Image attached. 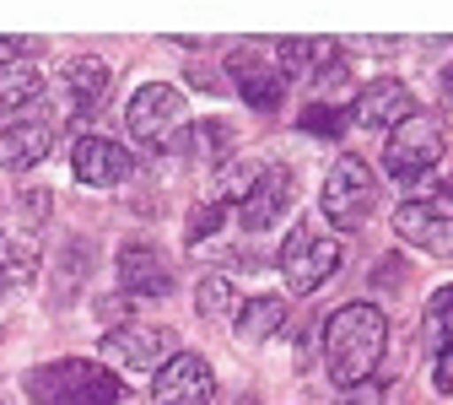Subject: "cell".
Masks as SVG:
<instances>
[{"label": "cell", "instance_id": "d6986e66", "mask_svg": "<svg viewBox=\"0 0 453 405\" xmlns=\"http://www.w3.org/2000/svg\"><path fill=\"white\" fill-rule=\"evenodd\" d=\"M43 92V76L33 60H0V113H22Z\"/></svg>", "mask_w": 453, "mask_h": 405}, {"label": "cell", "instance_id": "9c48e42d", "mask_svg": "<svg viewBox=\"0 0 453 405\" xmlns=\"http://www.w3.org/2000/svg\"><path fill=\"white\" fill-rule=\"evenodd\" d=\"M216 400V368L200 352H173L151 373V405H211Z\"/></svg>", "mask_w": 453, "mask_h": 405}, {"label": "cell", "instance_id": "ac0fdd59", "mask_svg": "<svg viewBox=\"0 0 453 405\" xmlns=\"http://www.w3.org/2000/svg\"><path fill=\"white\" fill-rule=\"evenodd\" d=\"M167 152H189V157H216V162H233V130L221 120H200L189 130H179L167 141Z\"/></svg>", "mask_w": 453, "mask_h": 405}, {"label": "cell", "instance_id": "5b68a950", "mask_svg": "<svg viewBox=\"0 0 453 405\" xmlns=\"http://www.w3.org/2000/svg\"><path fill=\"white\" fill-rule=\"evenodd\" d=\"M448 141H442V125L432 113H411L400 130H388V152H383V167L394 173L400 184H416L421 173H432L442 162Z\"/></svg>", "mask_w": 453, "mask_h": 405}, {"label": "cell", "instance_id": "7a4b0ae2", "mask_svg": "<svg viewBox=\"0 0 453 405\" xmlns=\"http://www.w3.org/2000/svg\"><path fill=\"white\" fill-rule=\"evenodd\" d=\"M27 394L38 405H119L125 384L113 368L87 362V357H65V362H43L27 373Z\"/></svg>", "mask_w": 453, "mask_h": 405}, {"label": "cell", "instance_id": "f1b7e54d", "mask_svg": "<svg viewBox=\"0 0 453 405\" xmlns=\"http://www.w3.org/2000/svg\"><path fill=\"white\" fill-rule=\"evenodd\" d=\"M0 292H6V276H0Z\"/></svg>", "mask_w": 453, "mask_h": 405}, {"label": "cell", "instance_id": "484cf974", "mask_svg": "<svg viewBox=\"0 0 453 405\" xmlns=\"http://www.w3.org/2000/svg\"><path fill=\"white\" fill-rule=\"evenodd\" d=\"M432 389L437 394H453V346L432 352Z\"/></svg>", "mask_w": 453, "mask_h": 405}, {"label": "cell", "instance_id": "3957f363", "mask_svg": "<svg viewBox=\"0 0 453 405\" xmlns=\"http://www.w3.org/2000/svg\"><path fill=\"white\" fill-rule=\"evenodd\" d=\"M275 270H280V281L292 286V292H319V286L340 270V238L334 233H324V222H297L287 238H280V249H275Z\"/></svg>", "mask_w": 453, "mask_h": 405}, {"label": "cell", "instance_id": "e0dca14e", "mask_svg": "<svg viewBox=\"0 0 453 405\" xmlns=\"http://www.w3.org/2000/svg\"><path fill=\"white\" fill-rule=\"evenodd\" d=\"M280 324H287V303H280L275 292H265V298H249V303H238V314H233V330H238V340H270Z\"/></svg>", "mask_w": 453, "mask_h": 405}, {"label": "cell", "instance_id": "8fae6325", "mask_svg": "<svg viewBox=\"0 0 453 405\" xmlns=\"http://www.w3.org/2000/svg\"><path fill=\"white\" fill-rule=\"evenodd\" d=\"M292 200H297V179H292V167H280V162H265L259 167V179H254V190L238 200V222H243V233H270V227L292 211Z\"/></svg>", "mask_w": 453, "mask_h": 405}, {"label": "cell", "instance_id": "8992f818", "mask_svg": "<svg viewBox=\"0 0 453 405\" xmlns=\"http://www.w3.org/2000/svg\"><path fill=\"white\" fill-rule=\"evenodd\" d=\"M103 362L113 368H125V373H157L167 357L179 352V340L167 324H119V330H108L103 335Z\"/></svg>", "mask_w": 453, "mask_h": 405}, {"label": "cell", "instance_id": "ba28073f", "mask_svg": "<svg viewBox=\"0 0 453 405\" xmlns=\"http://www.w3.org/2000/svg\"><path fill=\"white\" fill-rule=\"evenodd\" d=\"M394 233H400L411 249H421V254L453 260V200H442V195L405 200L400 211H394Z\"/></svg>", "mask_w": 453, "mask_h": 405}, {"label": "cell", "instance_id": "603a6c76", "mask_svg": "<svg viewBox=\"0 0 453 405\" xmlns=\"http://www.w3.org/2000/svg\"><path fill=\"white\" fill-rule=\"evenodd\" d=\"M259 167H265V162H243V157L221 162V195H216V200H226V206L238 211V200H243V195L254 190V179H259Z\"/></svg>", "mask_w": 453, "mask_h": 405}, {"label": "cell", "instance_id": "30bf717a", "mask_svg": "<svg viewBox=\"0 0 453 405\" xmlns=\"http://www.w3.org/2000/svg\"><path fill=\"white\" fill-rule=\"evenodd\" d=\"M226 82H233V92H243L249 108H280V103H287V71L265 54V43L233 49V60H226Z\"/></svg>", "mask_w": 453, "mask_h": 405}, {"label": "cell", "instance_id": "6da1fadb", "mask_svg": "<svg viewBox=\"0 0 453 405\" xmlns=\"http://www.w3.org/2000/svg\"><path fill=\"white\" fill-rule=\"evenodd\" d=\"M388 352V319L372 303H346L324 319V373L340 389L372 384Z\"/></svg>", "mask_w": 453, "mask_h": 405}, {"label": "cell", "instance_id": "ffe728a7", "mask_svg": "<svg viewBox=\"0 0 453 405\" xmlns=\"http://www.w3.org/2000/svg\"><path fill=\"white\" fill-rule=\"evenodd\" d=\"M195 308H200V319H211V324H226V319L238 314V292H233V281H226V276H200Z\"/></svg>", "mask_w": 453, "mask_h": 405}, {"label": "cell", "instance_id": "52a82bcc", "mask_svg": "<svg viewBox=\"0 0 453 405\" xmlns=\"http://www.w3.org/2000/svg\"><path fill=\"white\" fill-rule=\"evenodd\" d=\"M125 125L141 146H167L184 125V92L167 87V82H146L125 108Z\"/></svg>", "mask_w": 453, "mask_h": 405}, {"label": "cell", "instance_id": "2e32d148", "mask_svg": "<svg viewBox=\"0 0 453 405\" xmlns=\"http://www.w3.org/2000/svg\"><path fill=\"white\" fill-rule=\"evenodd\" d=\"M38 265H43L38 227H6V233H0V276L6 281H33Z\"/></svg>", "mask_w": 453, "mask_h": 405}, {"label": "cell", "instance_id": "277c9868", "mask_svg": "<svg viewBox=\"0 0 453 405\" xmlns=\"http://www.w3.org/2000/svg\"><path fill=\"white\" fill-rule=\"evenodd\" d=\"M319 206H324V222L334 233H357L367 227L372 206H378V179L362 157H334V167L324 173V190H319Z\"/></svg>", "mask_w": 453, "mask_h": 405}, {"label": "cell", "instance_id": "83f0119b", "mask_svg": "<svg viewBox=\"0 0 453 405\" xmlns=\"http://www.w3.org/2000/svg\"><path fill=\"white\" fill-rule=\"evenodd\" d=\"M442 97H448V108H453V66L442 71Z\"/></svg>", "mask_w": 453, "mask_h": 405}, {"label": "cell", "instance_id": "44dd1931", "mask_svg": "<svg viewBox=\"0 0 453 405\" xmlns=\"http://www.w3.org/2000/svg\"><path fill=\"white\" fill-rule=\"evenodd\" d=\"M108 82H113V71L103 66V60H71L65 66V87H71V97H81V103H97L103 92H108Z\"/></svg>", "mask_w": 453, "mask_h": 405}, {"label": "cell", "instance_id": "7c38bea8", "mask_svg": "<svg viewBox=\"0 0 453 405\" xmlns=\"http://www.w3.org/2000/svg\"><path fill=\"white\" fill-rule=\"evenodd\" d=\"M71 173L81 184H92V190H113V184H125L135 173V157L119 141H108V136H81L71 146Z\"/></svg>", "mask_w": 453, "mask_h": 405}, {"label": "cell", "instance_id": "7402d4cb", "mask_svg": "<svg viewBox=\"0 0 453 405\" xmlns=\"http://www.w3.org/2000/svg\"><path fill=\"white\" fill-rule=\"evenodd\" d=\"M426 346L432 352L453 346V286H437V292L426 298Z\"/></svg>", "mask_w": 453, "mask_h": 405}, {"label": "cell", "instance_id": "cb8c5ba5", "mask_svg": "<svg viewBox=\"0 0 453 405\" xmlns=\"http://www.w3.org/2000/svg\"><path fill=\"white\" fill-rule=\"evenodd\" d=\"M226 216H233V206H226V200H216V195H211V200H200V206L189 211V244H195V249H200V244H211V238L221 233V222H226Z\"/></svg>", "mask_w": 453, "mask_h": 405}, {"label": "cell", "instance_id": "9a60e30c", "mask_svg": "<svg viewBox=\"0 0 453 405\" xmlns=\"http://www.w3.org/2000/svg\"><path fill=\"white\" fill-rule=\"evenodd\" d=\"M49 146H54V130H49L43 120H22V125H6V130H0V167L22 173V167L43 162V157H49Z\"/></svg>", "mask_w": 453, "mask_h": 405}, {"label": "cell", "instance_id": "4316f807", "mask_svg": "<svg viewBox=\"0 0 453 405\" xmlns=\"http://www.w3.org/2000/svg\"><path fill=\"white\" fill-rule=\"evenodd\" d=\"M340 405H394V389H383V384H357V389H346V400Z\"/></svg>", "mask_w": 453, "mask_h": 405}, {"label": "cell", "instance_id": "4fadbf2b", "mask_svg": "<svg viewBox=\"0 0 453 405\" xmlns=\"http://www.w3.org/2000/svg\"><path fill=\"white\" fill-rule=\"evenodd\" d=\"M411 113H416V92L400 76H378L372 87H362L351 125H362V130H400Z\"/></svg>", "mask_w": 453, "mask_h": 405}, {"label": "cell", "instance_id": "5bb4252c", "mask_svg": "<svg viewBox=\"0 0 453 405\" xmlns=\"http://www.w3.org/2000/svg\"><path fill=\"white\" fill-rule=\"evenodd\" d=\"M113 270H119V286L130 298H167L173 292V265H167V254H157L151 244H125Z\"/></svg>", "mask_w": 453, "mask_h": 405}, {"label": "cell", "instance_id": "d4e9b609", "mask_svg": "<svg viewBox=\"0 0 453 405\" xmlns=\"http://www.w3.org/2000/svg\"><path fill=\"white\" fill-rule=\"evenodd\" d=\"M351 125V113H340V108H324V103H313L308 113H303V130L308 136H340Z\"/></svg>", "mask_w": 453, "mask_h": 405}]
</instances>
